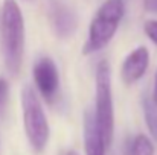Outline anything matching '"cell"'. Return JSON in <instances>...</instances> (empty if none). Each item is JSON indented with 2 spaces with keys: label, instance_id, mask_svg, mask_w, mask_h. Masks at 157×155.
Wrapping results in <instances>:
<instances>
[{
  "label": "cell",
  "instance_id": "7c38bea8",
  "mask_svg": "<svg viewBox=\"0 0 157 155\" xmlns=\"http://www.w3.org/2000/svg\"><path fill=\"white\" fill-rule=\"evenodd\" d=\"M8 93H9V87H8V82L5 79L0 78V108H3V105L8 99Z\"/></svg>",
  "mask_w": 157,
  "mask_h": 155
},
{
  "label": "cell",
  "instance_id": "4fadbf2b",
  "mask_svg": "<svg viewBox=\"0 0 157 155\" xmlns=\"http://www.w3.org/2000/svg\"><path fill=\"white\" fill-rule=\"evenodd\" d=\"M153 102L157 106V72H156V76H154V90H153Z\"/></svg>",
  "mask_w": 157,
  "mask_h": 155
},
{
  "label": "cell",
  "instance_id": "30bf717a",
  "mask_svg": "<svg viewBox=\"0 0 157 155\" xmlns=\"http://www.w3.org/2000/svg\"><path fill=\"white\" fill-rule=\"evenodd\" d=\"M142 106H144V116H145V120H147V126L150 129V132L153 134V137L157 138V108L153 99L150 98H145L144 102H142Z\"/></svg>",
  "mask_w": 157,
  "mask_h": 155
},
{
  "label": "cell",
  "instance_id": "3957f363",
  "mask_svg": "<svg viewBox=\"0 0 157 155\" xmlns=\"http://www.w3.org/2000/svg\"><path fill=\"white\" fill-rule=\"evenodd\" d=\"M21 108H23V123L28 140L34 151L41 152L49 142V122L43 111L41 102L32 87L26 85L21 91Z\"/></svg>",
  "mask_w": 157,
  "mask_h": 155
},
{
  "label": "cell",
  "instance_id": "5b68a950",
  "mask_svg": "<svg viewBox=\"0 0 157 155\" xmlns=\"http://www.w3.org/2000/svg\"><path fill=\"white\" fill-rule=\"evenodd\" d=\"M34 82L41 93V96L48 101L52 102L56 98L58 88H59V75L58 68L51 58L44 56L37 61L34 65Z\"/></svg>",
  "mask_w": 157,
  "mask_h": 155
},
{
  "label": "cell",
  "instance_id": "ba28073f",
  "mask_svg": "<svg viewBox=\"0 0 157 155\" xmlns=\"http://www.w3.org/2000/svg\"><path fill=\"white\" fill-rule=\"evenodd\" d=\"M52 21H53V28L56 31V34L59 37H67L70 35L75 28H76V18L75 14L66 8L61 3H55L52 9Z\"/></svg>",
  "mask_w": 157,
  "mask_h": 155
},
{
  "label": "cell",
  "instance_id": "6da1fadb",
  "mask_svg": "<svg viewBox=\"0 0 157 155\" xmlns=\"http://www.w3.org/2000/svg\"><path fill=\"white\" fill-rule=\"evenodd\" d=\"M2 47L5 65L11 75H18L25 52V20L15 0H5L2 9Z\"/></svg>",
  "mask_w": 157,
  "mask_h": 155
},
{
  "label": "cell",
  "instance_id": "277c9868",
  "mask_svg": "<svg viewBox=\"0 0 157 155\" xmlns=\"http://www.w3.org/2000/svg\"><path fill=\"white\" fill-rule=\"evenodd\" d=\"M96 125L101 131L105 146L108 148L113 140L114 131V111L111 98V73L107 61H101L96 67Z\"/></svg>",
  "mask_w": 157,
  "mask_h": 155
},
{
  "label": "cell",
  "instance_id": "5bb4252c",
  "mask_svg": "<svg viewBox=\"0 0 157 155\" xmlns=\"http://www.w3.org/2000/svg\"><path fill=\"white\" fill-rule=\"evenodd\" d=\"M66 155H79V154H78V152H75V151H69Z\"/></svg>",
  "mask_w": 157,
  "mask_h": 155
},
{
  "label": "cell",
  "instance_id": "52a82bcc",
  "mask_svg": "<svg viewBox=\"0 0 157 155\" xmlns=\"http://www.w3.org/2000/svg\"><path fill=\"white\" fill-rule=\"evenodd\" d=\"M84 145L86 155H105L107 146L96 125L95 113L92 111H87L84 116Z\"/></svg>",
  "mask_w": 157,
  "mask_h": 155
},
{
  "label": "cell",
  "instance_id": "8fae6325",
  "mask_svg": "<svg viewBox=\"0 0 157 155\" xmlns=\"http://www.w3.org/2000/svg\"><path fill=\"white\" fill-rule=\"evenodd\" d=\"M144 31H145L147 37L157 46V20H148V21H145Z\"/></svg>",
  "mask_w": 157,
  "mask_h": 155
},
{
  "label": "cell",
  "instance_id": "7a4b0ae2",
  "mask_svg": "<svg viewBox=\"0 0 157 155\" xmlns=\"http://www.w3.org/2000/svg\"><path fill=\"white\" fill-rule=\"evenodd\" d=\"M124 14V0H105L90 21L89 37L82 47V53L92 55L107 47L119 29Z\"/></svg>",
  "mask_w": 157,
  "mask_h": 155
},
{
  "label": "cell",
  "instance_id": "9c48e42d",
  "mask_svg": "<svg viewBox=\"0 0 157 155\" xmlns=\"http://www.w3.org/2000/svg\"><path fill=\"white\" fill-rule=\"evenodd\" d=\"M130 155H154L153 142L144 134L136 135L130 145Z\"/></svg>",
  "mask_w": 157,
  "mask_h": 155
},
{
  "label": "cell",
  "instance_id": "8992f818",
  "mask_svg": "<svg viewBox=\"0 0 157 155\" xmlns=\"http://www.w3.org/2000/svg\"><path fill=\"white\" fill-rule=\"evenodd\" d=\"M148 65H150V52H148V49L145 46L136 47L131 53L127 55V58L122 62V68H121L122 81L127 85L137 82L145 75Z\"/></svg>",
  "mask_w": 157,
  "mask_h": 155
}]
</instances>
